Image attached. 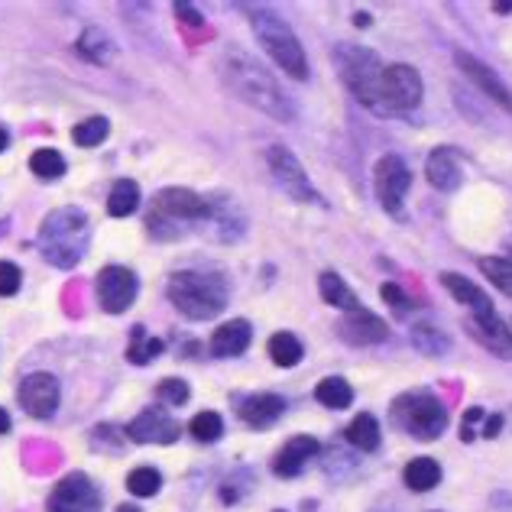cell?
<instances>
[{
  "label": "cell",
  "instance_id": "cell-1",
  "mask_svg": "<svg viewBox=\"0 0 512 512\" xmlns=\"http://www.w3.org/2000/svg\"><path fill=\"white\" fill-rule=\"evenodd\" d=\"M218 72L224 78V85L231 88L240 101H247L250 107H256V111L269 114L273 120H282V124L295 120L292 98L282 91V85L263 69L260 62H256L253 56H247V52L227 49L221 56V62H218Z\"/></svg>",
  "mask_w": 512,
  "mask_h": 512
},
{
  "label": "cell",
  "instance_id": "cell-2",
  "mask_svg": "<svg viewBox=\"0 0 512 512\" xmlns=\"http://www.w3.org/2000/svg\"><path fill=\"white\" fill-rule=\"evenodd\" d=\"M91 244V221L82 208L65 205L49 211L39 224V250L59 269H75L85 260Z\"/></svg>",
  "mask_w": 512,
  "mask_h": 512
},
{
  "label": "cell",
  "instance_id": "cell-3",
  "mask_svg": "<svg viewBox=\"0 0 512 512\" xmlns=\"http://www.w3.org/2000/svg\"><path fill=\"white\" fill-rule=\"evenodd\" d=\"M166 295L185 318L208 321V318H218L224 312L231 289H227V279L218 273H205V269H182V273H175L169 279Z\"/></svg>",
  "mask_w": 512,
  "mask_h": 512
},
{
  "label": "cell",
  "instance_id": "cell-4",
  "mask_svg": "<svg viewBox=\"0 0 512 512\" xmlns=\"http://www.w3.org/2000/svg\"><path fill=\"white\" fill-rule=\"evenodd\" d=\"M250 26L256 39H260V46L269 59L286 75H292L295 82H305L308 78V59H305V49L299 43V36L292 33V26L279 17L273 10H253L250 13Z\"/></svg>",
  "mask_w": 512,
  "mask_h": 512
},
{
  "label": "cell",
  "instance_id": "cell-5",
  "mask_svg": "<svg viewBox=\"0 0 512 512\" xmlns=\"http://www.w3.org/2000/svg\"><path fill=\"white\" fill-rule=\"evenodd\" d=\"M334 65H338L344 85L354 91V98L360 104H367V107H373V111L386 114L383 111V94H380L386 65L373 49L341 43L338 49H334Z\"/></svg>",
  "mask_w": 512,
  "mask_h": 512
},
{
  "label": "cell",
  "instance_id": "cell-6",
  "mask_svg": "<svg viewBox=\"0 0 512 512\" xmlns=\"http://www.w3.org/2000/svg\"><path fill=\"white\" fill-rule=\"evenodd\" d=\"M214 205L211 198L192 192V188H163L156 198H153V208L146 214V224H150V234L156 237H179V224L188 221H211Z\"/></svg>",
  "mask_w": 512,
  "mask_h": 512
},
{
  "label": "cell",
  "instance_id": "cell-7",
  "mask_svg": "<svg viewBox=\"0 0 512 512\" xmlns=\"http://www.w3.org/2000/svg\"><path fill=\"white\" fill-rule=\"evenodd\" d=\"M393 422L402 431H409L412 438L435 441V438H441L444 425H448V409H444L441 399H435L431 393H412L396 402Z\"/></svg>",
  "mask_w": 512,
  "mask_h": 512
},
{
  "label": "cell",
  "instance_id": "cell-8",
  "mask_svg": "<svg viewBox=\"0 0 512 512\" xmlns=\"http://www.w3.org/2000/svg\"><path fill=\"white\" fill-rule=\"evenodd\" d=\"M380 94H383V111L406 114V111H412V107H419L422 94H425L419 69H412V65H406V62L386 65Z\"/></svg>",
  "mask_w": 512,
  "mask_h": 512
},
{
  "label": "cell",
  "instance_id": "cell-9",
  "mask_svg": "<svg viewBox=\"0 0 512 512\" xmlns=\"http://www.w3.org/2000/svg\"><path fill=\"white\" fill-rule=\"evenodd\" d=\"M46 512H101V490L88 474H69L52 487Z\"/></svg>",
  "mask_w": 512,
  "mask_h": 512
},
{
  "label": "cell",
  "instance_id": "cell-10",
  "mask_svg": "<svg viewBox=\"0 0 512 512\" xmlns=\"http://www.w3.org/2000/svg\"><path fill=\"white\" fill-rule=\"evenodd\" d=\"M266 163H269V172H273V179L282 185V192L295 201H318V192L315 185L308 182V172L302 169V163L295 159L292 150L286 146H269L266 150Z\"/></svg>",
  "mask_w": 512,
  "mask_h": 512
},
{
  "label": "cell",
  "instance_id": "cell-11",
  "mask_svg": "<svg viewBox=\"0 0 512 512\" xmlns=\"http://www.w3.org/2000/svg\"><path fill=\"white\" fill-rule=\"evenodd\" d=\"M94 289H98V302L104 312L120 315L133 305V299H137L140 282H137V273L127 266H104L98 273V282H94Z\"/></svg>",
  "mask_w": 512,
  "mask_h": 512
},
{
  "label": "cell",
  "instance_id": "cell-12",
  "mask_svg": "<svg viewBox=\"0 0 512 512\" xmlns=\"http://www.w3.org/2000/svg\"><path fill=\"white\" fill-rule=\"evenodd\" d=\"M409 185H412V172L399 156H383L380 163H376L373 188H376V198H380V205L386 211H393V214L402 211V198H406Z\"/></svg>",
  "mask_w": 512,
  "mask_h": 512
},
{
  "label": "cell",
  "instance_id": "cell-13",
  "mask_svg": "<svg viewBox=\"0 0 512 512\" xmlns=\"http://www.w3.org/2000/svg\"><path fill=\"white\" fill-rule=\"evenodd\" d=\"M17 399L26 415H33V419H52L59 409L62 389L52 373H30V376H23Z\"/></svg>",
  "mask_w": 512,
  "mask_h": 512
},
{
  "label": "cell",
  "instance_id": "cell-14",
  "mask_svg": "<svg viewBox=\"0 0 512 512\" xmlns=\"http://www.w3.org/2000/svg\"><path fill=\"white\" fill-rule=\"evenodd\" d=\"M124 435L137 444H172L179 438V422L166 412V406H150L124 428Z\"/></svg>",
  "mask_w": 512,
  "mask_h": 512
},
{
  "label": "cell",
  "instance_id": "cell-15",
  "mask_svg": "<svg viewBox=\"0 0 512 512\" xmlns=\"http://www.w3.org/2000/svg\"><path fill=\"white\" fill-rule=\"evenodd\" d=\"M338 334L354 347H367V344H383L389 338V328L380 315L367 312V308H354V312H344L338 321Z\"/></svg>",
  "mask_w": 512,
  "mask_h": 512
},
{
  "label": "cell",
  "instance_id": "cell-16",
  "mask_svg": "<svg viewBox=\"0 0 512 512\" xmlns=\"http://www.w3.org/2000/svg\"><path fill=\"white\" fill-rule=\"evenodd\" d=\"M457 65H461V72L474 82L487 98H493L496 104L503 107L506 114H512V91L500 82V75H496L493 69H487L480 59H474L470 52H457Z\"/></svg>",
  "mask_w": 512,
  "mask_h": 512
},
{
  "label": "cell",
  "instance_id": "cell-17",
  "mask_svg": "<svg viewBox=\"0 0 512 512\" xmlns=\"http://www.w3.org/2000/svg\"><path fill=\"white\" fill-rule=\"evenodd\" d=\"M470 334H474L483 347H490L493 354L512 357V328L500 315H496V308H493V312L470 315Z\"/></svg>",
  "mask_w": 512,
  "mask_h": 512
},
{
  "label": "cell",
  "instance_id": "cell-18",
  "mask_svg": "<svg viewBox=\"0 0 512 512\" xmlns=\"http://www.w3.org/2000/svg\"><path fill=\"white\" fill-rule=\"evenodd\" d=\"M425 172H428V182L435 185L438 192H454L464 179L461 159H457V153L451 150V146H438V150L428 156Z\"/></svg>",
  "mask_w": 512,
  "mask_h": 512
},
{
  "label": "cell",
  "instance_id": "cell-19",
  "mask_svg": "<svg viewBox=\"0 0 512 512\" xmlns=\"http://www.w3.org/2000/svg\"><path fill=\"white\" fill-rule=\"evenodd\" d=\"M250 341H253L250 321L234 318V321H227V325H221L218 331H214V338H211V354H214V357H240V354H244V350L250 347Z\"/></svg>",
  "mask_w": 512,
  "mask_h": 512
},
{
  "label": "cell",
  "instance_id": "cell-20",
  "mask_svg": "<svg viewBox=\"0 0 512 512\" xmlns=\"http://www.w3.org/2000/svg\"><path fill=\"white\" fill-rule=\"evenodd\" d=\"M315 454H318V441L308 438V435H299V438H292L286 448L276 454L273 470H276L279 477H299L302 470H305V464L312 461Z\"/></svg>",
  "mask_w": 512,
  "mask_h": 512
},
{
  "label": "cell",
  "instance_id": "cell-21",
  "mask_svg": "<svg viewBox=\"0 0 512 512\" xmlns=\"http://www.w3.org/2000/svg\"><path fill=\"white\" fill-rule=\"evenodd\" d=\"M282 412H286V402H282V396L260 393V396L244 399V406H240V419H244L250 428H269V425L279 422Z\"/></svg>",
  "mask_w": 512,
  "mask_h": 512
},
{
  "label": "cell",
  "instance_id": "cell-22",
  "mask_svg": "<svg viewBox=\"0 0 512 512\" xmlns=\"http://www.w3.org/2000/svg\"><path fill=\"white\" fill-rule=\"evenodd\" d=\"M441 286L448 289L451 295L461 305H467L470 308V315H480V312H493V305H490V299L483 295V289H477L474 282L470 279H464V276H457V273H444L441 276Z\"/></svg>",
  "mask_w": 512,
  "mask_h": 512
},
{
  "label": "cell",
  "instance_id": "cell-23",
  "mask_svg": "<svg viewBox=\"0 0 512 512\" xmlns=\"http://www.w3.org/2000/svg\"><path fill=\"white\" fill-rule=\"evenodd\" d=\"M75 49H78V56L94 62V65H107L114 59V39L104 30H98V26H88V30L82 33V39L75 43Z\"/></svg>",
  "mask_w": 512,
  "mask_h": 512
},
{
  "label": "cell",
  "instance_id": "cell-24",
  "mask_svg": "<svg viewBox=\"0 0 512 512\" xmlns=\"http://www.w3.org/2000/svg\"><path fill=\"white\" fill-rule=\"evenodd\" d=\"M140 208V185L133 179H117L111 195H107V214L111 218H127Z\"/></svg>",
  "mask_w": 512,
  "mask_h": 512
},
{
  "label": "cell",
  "instance_id": "cell-25",
  "mask_svg": "<svg viewBox=\"0 0 512 512\" xmlns=\"http://www.w3.org/2000/svg\"><path fill=\"white\" fill-rule=\"evenodd\" d=\"M318 292H321V299H325L328 305L344 308V312H354V308H360L357 295L350 292V286H347V282H344L338 273H321V279H318Z\"/></svg>",
  "mask_w": 512,
  "mask_h": 512
},
{
  "label": "cell",
  "instance_id": "cell-26",
  "mask_svg": "<svg viewBox=\"0 0 512 512\" xmlns=\"http://www.w3.org/2000/svg\"><path fill=\"white\" fill-rule=\"evenodd\" d=\"M441 483V467L431 457H415V461L406 467V487L415 493H428Z\"/></svg>",
  "mask_w": 512,
  "mask_h": 512
},
{
  "label": "cell",
  "instance_id": "cell-27",
  "mask_svg": "<svg viewBox=\"0 0 512 512\" xmlns=\"http://www.w3.org/2000/svg\"><path fill=\"white\" fill-rule=\"evenodd\" d=\"M347 441L360 451H376L380 448V422L367 412L357 415V419L347 425Z\"/></svg>",
  "mask_w": 512,
  "mask_h": 512
},
{
  "label": "cell",
  "instance_id": "cell-28",
  "mask_svg": "<svg viewBox=\"0 0 512 512\" xmlns=\"http://www.w3.org/2000/svg\"><path fill=\"white\" fill-rule=\"evenodd\" d=\"M315 399L328 409H347L354 402V389L341 376H328V380H321L315 386Z\"/></svg>",
  "mask_w": 512,
  "mask_h": 512
},
{
  "label": "cell",
  "instance_id": "cell-29",
  "mask_svg": "<svg viewBox=\"0 0 512 512\" xmlns=\"http://www.w3.org/2000/svg\"><path fill=\"white\" fill-rule=\"evenodd\" d=\"M302 354H305L302 341L289 331H279L269 338V357H273L276 367H295V363L302 360Z\"/></svg>",
  "mask_w": 512,
  "mask_h": 512
},
{
  "label": "cell",
  "instance_id": "cell-30",
  "mask_svg": "<svg viewBox=\"0 0 512 512\" xmlns=\"http://www.w3.org/2000/svg\"><path fill=\"white\" fill-rule=\"evenodd\" d=\"M412 344L428 357H441V354H448V350H451V341L431 325H412Z\"/></svg>",
  "mask_w": 512,
  "mask_h": 512
},
{
  "label": "cell",
  "instance_id": "cell-31",
  "mask_svg": "<svg viewBox=\"0 0 512 512\" xmlns=\"http://www.w3.org/2000/svg\"><path fill=\"white\" fill-rule=\"evenodd\" d=\"M159 354H163V341L146 338V331H143V328H133V341H130V347H127V360H130V363H137V367H143V363L156 360Z\"/></svg>",
  "mask_w": 512,
  "mask_h": 512
},
{
  "label": "cell",
  "instance_id": "cell-32",
  "mask_svg": "<svg viewBox=\"0 0 512 512\" xmlns=\"http://www.w3.org/2000/svg\"><path fill=\"white\" fill-rule=\"evenodd\" d=\"M480 269L496 289L512 295V256H487V260H480Z\"/></svg>",
  "mask_w": 512,
  "mask_h": 512
},
{
  "label": "cell",
  "instance_id": "cell-33",
  "mask_svg": "<svg viewBox=\"0 0 512 512\" xmlns=\"http://www.w3.org/2000/svg\"><path fill=\"white\" fill-rule=\"evenodd\" d=\"M107 133H111V124H107V117H88L82 120L75 130H72V140L75 146H85V150H91V146H98Z\"/></svg>",
  "mask_w": 512,
  "mask_h": 512
},
{
  "label": "cell",
  "instance_id": "cell-34",
  "mask_svg": "<svg viewBox=\"0 0 512 512\" xmlns=\"http://www.w3.org/2000/svg\"><path fill=\"white\" fill-rule=\"evenodd\" d=\"M30 169L39 175V179H62L65 175V159H62V153H56V150H36L33 156H30Z\"/></svg>",
  "mask_w": 512,
  "mask_h": 512
},
{
  "label": "cell",
  "instance_id": "cell-35",
  "mask_svg": "<svg viewBox=\"0 0 512 512\" xmlns=\"http://www.w3.org/2000/svg\"><path fill=\"white\" fill-rule=\"evenodd\" d=\"M159 487H163V477H159V470H156V467H137V470H130L127 490H130L133 496H156Z\"/></svg>",
  "mask_w": 512,
  "mask_h": 512
},
{
  "label": "cell",
  "instance_id": "cell-36",
  "mask_svg": "<svg viewBox=\"0 0 512 512\" xmlns=\"http://www.w3.org/2000/svg\"><path fill=\"white\" fill-rule=\"evenodd\" d=\"M188 431H192L198 441H218L224 435V419L218 412H198L192 425H188Z\"/></svg>",
  "mask_w": 512,
  "mask_h": 512
},
{
  "label": "cell",
  "instance_id": "cell-37",
  "mask_svg": "<svg viewBox=\"0 0 512 512\" xmlns=\"http://www.w3.org/2000/svg\"><path fill=\"white\" fill-rule=\"evenodd\" d=\"M156 396L166 402V406H185L188 396H192V389H188L185 380H175V376H169V380L159 383Z\"/></svg>",
  "mask_w": 512,
  "mask_h": 512
},
{
  "label": "cell",
  "instance_id": "cell-38",
  "mask_svg": "<svg viewBox=\"0 0 512 512\" xmlns=\"http://www.w3.org/2000/svg\"><path fill=\"white\" fill-rule=\"evenodd\" d=\"M20 282H23L20 266L10 260H0V295H17Z\"/></svg>",
  "mask_w": 512,
  "mask_h": 512
},
{
  "label": "cell",
  "instance_id": "cell-39",
  "mask_svg": "<svg viewBox=\"0 0 512 512\" xmlns=\"http://www.w3.org/2000/svg\"><path fill=\"white\" fill-rule=\"evenodd\" d=\"M380 295H383V302H389L396 308V312H406V308L412 305L409 299H406V292H402L399 286H393V282H386V286L380 289Z\"/></svg>",
  "mask_w": 512,
  "mask_h": 512
},
{
  "label": "cell",
  "instance_id": "cell-40",
  "mask_svg": "<svg viewBox=\"0 0 512 512\" xmlns=\"http://www.w3.org/2000/svg\"><path fill=\"white\" fill-rule=\"evenodd\" d=\"M175 17H179L182 23H188V26H205V20H201V13H198L192 4H175Z\"/></svg>",
  "mask_w": 512,
  "mask_h": 512
},
{
  "label": "cell",
  "instance_id": "cell-41",
  "mask_svg": "<svg viewBox=\"0 0 512 512\" xmlns=\"http://www.w3.org/2000/svg\"><path fill=\"white\" fill-rule=\"evenodd\" d=\"M500 425H503V419H500V415H493V419H487V428H483V435H487V438L500 435Z\"/></svg>",
  "mask_w": 512,
  "mask_h": 512
},
{
  "label": "cell",
  "instance_id": "cell-42",
  "mask_svg": "<svg viewBox=\"0 0 512 512\" xmlns=\"http://www.w3.org/2000/svg\"><path fill=\"white\" fill-rule=\"evenodd\" d=\"M7 431H10V415L0 409V435H7Z\"/></svg>",
  "mask_w": 512,
  "mask_h": 512
},
{
  "label": "cell",
  "instance_id": "cell-43",
  "mask_svg": "<svg viewBox=\"0 0 512 512\" xmlns=\"http://www.w3.org/2000/svg\"><path fill=\"white\" fill-rule=\"evenodd\" d=\"M7 143H10V137H7V130H4V127H0V153H4V150H7Z\"/></svg>",
  "mask_w": 512,
  "mask_h": 512
},
{
  "label": "cell",
  "instance_id": "cell-44",
  "mask_svg": "<svg viewBox=\"0 0 512 512\" xmlns=\"http://www.w3.org/2000/svg\"><path fill=\"white\" fill-rule=\"evenodd\" d=\"M117 512H140V506H130V503H124V506H117Z\"/></svg>",
  "mask_w": 512,
  "mask_h": 512
},
{
  "label": "cell",
  "instance_id": "cell-45",
  "mask_svg": "<svg viewBox=\"0 0 512 512\" xmlns=\"http://www.w3.org/2000/svg\"><path fill=\"white\" fill-rule=\"evenodd\" d=\"M496 10H500V13H509V10H512V4H496Z\"/></svg>",
  "mask_w": 512,
  "mask_h": 512
}]
</instances>
